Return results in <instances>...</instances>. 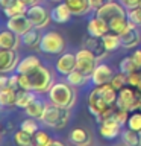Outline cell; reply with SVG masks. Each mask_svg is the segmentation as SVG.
<instances>
[{"label": "cell", "instance_id": "obj_1", "mask_svg": "<svg viewBox=\"0 0 141 146\" xmlns=\"http://www.w3.org/2000/svg\"><path fill=\"white\" fill-rule=\"evenodd\" d=\"M96 15L103 18L105 21L109 25V29L114 34L120 35L121 32L126 31V27L129 26V17H127V11L121 3L118 2H108L105 6L96 11Z\"/></svg>", "mask_w": 141, "mask_h": 146}, {"label": "cell", "instance_id": "obj_2", "mask_svg": "<svg viewBox=\"0 0 141 146\" xmlns=\"http://www.w3.org/2000/svg\"><path fill=\"white\" fill-rule=\"evenodd\" d=\"M49 100L64 108H73L76 102V91L68 82H56L49 91Z\"/></svg>", "mask_w": 141, "mask_h": 146}, {"label": "cell", "instance_id": "obj_3", "mask_svg": "<svg viewBox=\"0 0 141 146\" xmlns=\"http://www.w3.org/2000/svg\"><path fill=\"white\" fill-rule=\"evenodd\" d=\"M70 120V108H64L55 104H47L44 110V114L41 117V122L45 126L55 128V129H61Z\"/></svg>", "mask_w": 141, "mask_h": 146}, {"label": "cell", "instance_id": "obj_4", "mask_svg": "<svg viewBox=\"0 0 141 146\" xmlns=\"http://www.w3.org/2000/svg\"><path fill=\"white\" fill-rule=\"evenodd\" d=\"M27 78L30 82V90H34L35 93H49L53 85L52 73L43 66L36 67L34 72L27 73Z\"/></svg>", "mask_w": 141, "mask_h": 146}, {"label": "cell", "instance_id": "obj_5", "mask_svg": "<svg viewBox=\"0 0 141 146\" xmlns=\"http://www.w3.org/2000/svg\"><path fill=\"white\" fill-rule=\"evenodd\" d=\"M140 105H141V93L136 88H130V87H125L118 91V98H117V108L126 110V111H140Z\"/></svg>", "mask_w": 141, "mask_h": 146}, {"label": "cell", "instance_id": "obj_6", "mask_svg": "<svg viewBox=\"0 0 141 146\" xmlns=\"http://www.w3.org/2000/svg\"><path fill=\"white\" fill-rule=\"evenodd\" d=\"M65 49V41H64L62 35L58 34L55 31L45 32L41 38V44H40V50H43L44 53H50V55H58L62 53Z\"/></svg>", "mask_w": 141, "mask_h": 146}, {"label": "cell", "instance_id": "obj_7", "mask_svg": "<svg viewBox=\"0 0 141 146\" xmlns=\"http://www.w3.org/2000/svg\"><path fill=\"white\" fill-rule=\"evenodd\" d=\"M76 61H77V70H80L82 73H85L86 76H90L94 73L96 70V67L99 66L97 61H99V58L96 56V55L93 52H90L88 49H80L79 52L76 53Z\"/></svg>", "mask_w": 141, "mask_h": 146}, {"label": "cell", "instance_id": "obj_8", "mask_svg": "<svg viewBox=\"0 0 141 146\" xmlns=\"http://www.w3.org/2000/svg\"><path fill=\"white\" fill-rule=\"evenodd\" d=\"M26 15L29 17L30 23L34 25V27H36V29L45 27L49 25V21L52 20V14H50L44 6H41V5H38V3L30 5V6L27 8Z\"/></svg>", "mask_w": 141, "mask_h": 146}, {"label": "cell", "instance_id": "obj_9", "mask_svg": "<svg viewBox=\"0 0 141 146\" xmlns=\"http://www.w3.org/2000/svg\"><path fill=\"white\" fill-rule=\"evenodd\" d=\"M121 123L114 117V114L111 116L105 117L103 120L99 122V132L103 139L106 140H114L120 135V131H121Z\"/></svg>", "mask_w": 141, "mask_h": 146}, {"label": "cell", "instance_id": "obj_10", "mask_svg": "<svg viewBox=\"0 0 141 146\" xmlns=\"http://www.w3.org/2000/svg\"><path fill=\"white\" fill-rule=\"evenodd\" d=\"M120 40H121V47L125 49L138 47V44L141 43V32L138 29V26L134 25V23H129L126 31L120 34Z\"/></svg>", "mask_w": 141, "mask_h": 146}, {"label": "cell", "instance_id": "obj_11", "mask_svg": "<svg viewBox=\"0 0 141 146\" xmlns=\"http://www.w3.org/2000/svg\"><path fill=\"white\" fill-rule=\"evenodd\" d=\"M18 62H20V58H18L17 50L2 49V52H0V72L2 73L17 70Z\"/></svg>", "mask_w": 141, "mask_h": 146}, {"label": "cell", "instance_id": "obj_12", "mask_svg": "<svg viewBox=\"0 0 141 146\" xmlns=\"http://www.w3.org/2000/svg\"><path fill=\"white\" fill-rule=\"evenodd\" d=\"M8 29L15 32L17 35H24L26 32H29L32 27H34V25L30 23L29 17L26 15V14H21V15H15V17H11L8 20Z\"/></svg>", "mask_w": 141, "mask_h": 146}, {"label": "cell", "instance_id": "obj_13", "mask_svg": "<svg viewBox=\"0 0 141 146\" xmlns=\"http://www.w3.org/2000/svg\"><path fill=\"white\" fill-rule=\"evenodd\" d=\"M84 47L88 49L90 52H93L99 58V61L106 58V55H108V49L103 43V36H93V35L86 36L84 40Z\"/></svg>", "mask_w": 141, "mask_h": 146}, {"label": "cell", "instance_id": "obj_14", "mask_svg": "<svg viewBox=\"0 0 141 146\" xmlns=\"http://www.w3.org/2000/svg\"><path fill=\"white\" fill-rule=\"evenodd\" d=\"M112 78H114L112 68L109 67L108 64H99V66L96 67L94 73L91 75V81H93V84L96 87H99V85L109 84V82L112 81Z\"/></svg>", "mask_w": 141, "mask_h": 146}, {"label": "cell", "instance_id": "obj_15", "mask_svg": "<svg viewBox=\"0 0 141 146\" xmlns=\"http://www.w3.org/2000/svg\"><path fill=\"white\" fill-rule=\"evenodd\" d=\"M77 61H76V55L73 53H62L61 56L56 59V70L61 75H70L73 70H76Z\"/></svg>", "mask_w": 141, "mask_h": 146}, {"label": "cell", "instance_id": "obj_16", "mask_svg": "<svg viewBox=\"0 0 141 146\" xmlns=\"http://www.w3.org/2000/svg\"><path fill=\"white\" fill-rule=\"evenodd\" d=\"M109 25L103 18H100L99 15H94L91 20L88 21V34L93 36H105L106 34H109Z\"/></svg>", "mask_w": 141, "mask_h": 146}, {"label": "cell", "instance_id": "obj_17", "mask_svg": "<svg viewBox=\"0 0 141 146\" xmlns=\"http://www.w3.org/2000/svg\"><path fill=\"white\" fill-rule=\"evenodd\" d=\"M21 40H20V35H17L15 32L12 31H3L0 34V47L2 49H9V50H17L18 46H20Z\"/></svg>", "mask_w": 141, "mask_h": 146}, {"label": "cell", "instance_id": "obj_18", "mask_svg": "<svg viewBox=\"0 0 141 146\" xmlns=\"http://www.w3.org/2000/svg\"><path fill=\"white\" fill-rule=\"evenodd\" d=\"M41 66V59L38 56H35V55H29V56L23 58L20 62H18L17 66V73H20V75H27V73L34 72L36 67Z\"/></svg>", "mask_w": 141, "mask_h": 146}, {"label": "cell", "instance_id": "obj_19", "mask_svg": "<svg viewBox=\"0 0 141 146\" xmlns=\"http://www.w3.org/2000/svg\"><path fill=\"white\" fill-rule=\"evenodd\" d=\"M50 14H52V20L56 21V23H65V21L70 20V17L73 15L70 8H68V5L65 2L56 5V6L52 9Z\"/></svg>", "mask_w": 141, "mask_h": 146}, {"label": "cell", "instance_id": "obj_20", "mask_svg": "<svg viewBox=\"0 0 141 146\" xmlns=\"http://www.w3.org/2000/svg\"><path fill=\"white\" fill-rule=\"evenodd\" d=\"M41 38H43V35L38 32V29H36V27H32L29 32H26L24 35H21V43L24 44L27 49H35V47H40Z\"/></svg>", "mask_w": 141, "mask_h": 146}, {"label": "cell", "instance_id": "obj_21", "mask_svg": "<svg viewBox=\"0 0 141 146\" xmlns=\"http://www.w3.org/2000/svg\"><path fill=\"white\" fill-rule=\"evenodd\" d=\"M45 105H47V104H45L44 100H41V99L36 98V99H34L24 108V111H26V114L29 117L40 119V120H41V117H43V114H44V110H45Z\"/></svg>", "mask_w": 141, "mask_h": 146}, {"label": "cell", "instance_id": "obj_22", "mask_svg": "<svg viewBox=\"0 0 141 146\" xmlns=\"http://www.w3.org/2000/svg\"><path fill=\"white\" fill-rule=\"evenodd\" d=\"M73 15H84V14H88V11L91 9V3L90 0H64Z\"/></svg>", "mask_w": 141, "mask_h": 146}, {"label": "cell", "instance_id": "obj_23", "mask_svg": "<svg viewBox=\"0 0 141 146\" xmlns=\"http://www.w3.org/2000/svg\"><path fill=\"white\" fill-rule=\"evenodd\" d=\"M68 139L73 145L76 146H82V145H90L91 143V135L88 134V131L82 129V128H76V129L70 131Z\"/></svg>", "mask_w": 141, "mask_h": 146}, {"label": "cell", "instance_id": "obj_24", "mask_svg": "<svg viewBox=\"0 0 141 146\" xmlns=\"http://www.w3.org/2000/svg\"><path fill=\"white\" fill-rule=\"evenodd\" d=\"M18 98V90L15 88H2L0 91V104L3 107H15Z\"/></svg>", "mask_w": 141, "mask_h": 146}, {"label": "cell", "instance_id": "obj_25", "mask_svg": "<svg viewBox=\"0 0 141 146\" xmlns=\"http://www.w3.org/2000/svg\"><path fill=\"white\" fill-rule=\"evenodd\" d=\"M121 140L126 146H141V132L127 128L121 132Z\"/></svg>", "mask_w": 141, "mask_h": 146}, {"label": "cell", "instance_id": "obj_26", "mask_svg": "<svg viewBox=\"0 0 141 146\" xmlns=\"http://www.w3.org/2000/svg\"><path fill=\"white\" fill-rule=\"evenodd\" d=\"M34 99H36V93L34 90H18V98H17V105L18 108H26Z\"/></svg>", "mask_w": 141, "mask_h": 146}, {"label": "cell", "instance_id": "obj_27", "mask_svg": "<svg viewBox=\"0 0 141 146\" xmlns=\"http://www.w3.org/2000/svg\"><path fill=\"white\" fill-rule=\"evenodd\" d=\"M88 78L90 76H86L85 73H82L80 70L76 68V70H73L70 75H67V82L73 87H82L86 81H88Z\"/></svg>", "mask_w": 141, "mask_h": 146}, {"label": "cell", "instance_id": "obj_28", "mask_svg": "<svg viewBox=\"0 0 141 146\" xmlns=\"http://www.w3.org/2000/svg\"><path fill=\"white\" fill-rule=\"evenodd\" d=\"M103 43L106 46L108 52H114V50H117L121 46V40H120V35L118 34L109 32V34H106L103 36Z\"/></svg>", "mask_w": 141, "mask_h": 146}, {"label": "cell", "instance_id": "obj_29", "mask_svg": "<svg viewBox=\"0 0 141 146\" xmlns=\"http://www.w3.org/2000/svg\"><path fill=\"white\" fill-rule=\"evenodd\" d=\"M14 141H15L18 146H32V143L35 141V139H34L32 134L20 129V131H17L15 134H14Z\"/></svg>", "mask_w": 141, "mask_h": 146}, {"label": "cell", "instance_id": "obj_30", "mask_svg": "<svg viewBox=\"0 0 141 146\" xmlns=\"http://www.w3.org/2000/svg\"><path fill=\"white\" fill-rule=\"evenodd\" d=\"M141 70V68L135 64L134 61V58L132 56H126V58H123L121 59V62H120V72L121 73H125V75H130V73H134V72H138Z\"/></svg>", "mask_w": 141, "mask_h": 146}, {"label": "cell", "instance_id": "obj_31", "mask_svg": "<svg viewBox=\"0 0 141 146\" xmlns=\"http://www.w3.org/2000/svg\"><path fill=\"white\" fill-rule=\"evenodd\" d=\"M27 5L23 2V0H18V2L15 5H12L11 8H8V9H5V14H6V17L8 18H11V17H15V15H21V14H26L27 12Z\"/></svg>", "mask_w": 141, "mask_h": 146}, {"label": "cell", "instance_id": "obj_32", "mask_svg": "<svg viewBox=\"0 0 141 146\" xmlns=\"http://www.w3.org/2000/svg\"><path fill=\"white\" fill-rule=\"evenodd\" d=\"M0 88L20 90V85H18V73L17 75H3L0 78Z\"/></svg>", "mask_w": 141, "mask_h": 146}, {"label": "cell", "instance_id": "obj_33", "mask_svg": "<svg viewBox=\"0 0 141 146\" xmlns=\"http://www.w3.org/2000/svg\"><path fill=\"white\" fill-rule=\"evenodd\" d=\"M20 129L29 132V134H32V135H35L36 131H38V123H36V119L30 117V119H26V120H23L21 125H20Z\"/></svg>", "mask_w": 141, "mask_h": 146}, {"label": "cell", "instance_id": "obj_34", "mask_svg": "<svg viewBox=\"0 0 141 146\" xmlns=\"http://www.w3.org/2000/svg\"><path fill=\"white\" fill-rule=\"evenodd\" d=\"M35 139V146H50L52 145V139H50V135L47 134L45 131H36V134L34 135Z\"/></svg>", "mask_w": 141, "mask_h": 146}, {"label": "cell", "instance_id": "obj_35", "mask_svg": "<svg viewBox=\"0 0 141 146\" xmlns=\"http://www.w3.org/2000/svg\"><path fill=\"white\" fill-rule=\"evenodd\" d=\"M114 88H115L117 91H120L121 88H125V87L127 85V76L125 75V73H117V75H114V78H112V81L109 82Z\"/></svg>", "mask_w": 141, "mask_h": 146}, {"label": "cell", "instance_id": "obj_36", "mask_svg": "<svg viewBox=\"0 0 141 146\" xmlns=\"http://www.w3.org/2000/svg\"><path fill=\"white\" fill-rule=\"evenodd\" d=\"M127 128L141 132V111H134L129 116V120H127Z\"/></svg>", "mask_w": 141, "mask_h": 146}, {"label": "cell", "instance_id": "obj_37", "mask_svg": "<svg viewBox=\"0 0 141 146\" xmlns=\"http://www.w3.org/2000/svg\"><path fill=\"white\" fill-rule=\"evenodd\" d=\"M127 17H129L130 23H134L136 26H141V5L134 9H129L127 11Z\"/></svg>", "mask_w": 141, "mask_h": 146}, {"label": "cell", "instance_id": "obj_38", "mask_svg": "<svg viewBox=\"0 0 141 146\" xmlns=\"http://www.w3.org/2000/svg\"><path fill=\"white\" fill-rule=\"evenodd\" d=\"M129 116H130L129 111H126V110H121V108H115V111H114V117H115L117 120L121 123V125H127Z\"/></svg>", "mask_w": 141, "mask_h": 146}, {"label": "cell", "instance_id": "obj_39", "mask_svg": "<svg viewBox=\"0 0 141 146\" xmlns=\"http://www.w3.org/2000/svg\"><path fill=\"white\" fill-rule=\"evenodd\" d=\"M140 82H141V70L127 75V85H130V87H134V88H135V87H138Z\"/></svg>", "mask_w": 141, "mask_h": 146}, {"label": "cell", "instance_id": "obj_40", "mask_svg": "<svg viewBox=\"0 0 141 146\" xmlns=\"http://www.w3.org/2000/svg\"><path fill=\"white\" fill-rule=\"evenodd\" d=\"M120 3L127 9V11H129V9H134V8H136V6H140V5H141V0H120Z\"/></svg>", "mask_w": 141, "mask_h": 146}, {"label": "cell", "instance_id": "obj_41", "mask_svg": "<svg viewBox=\"0 0 141 146\" xmlns=\"http://www.w3.org/2000/svg\"><path fill=\"white\" fill-rule=\"evenodd\" d=\"M108 2H111V0H90L91 3V9H94V11H97V9H100L102 6H105Z\"/></svg>", "mask_w": 141, "mask_h": 146}, {"label": "cell", "instance_id": "obj_42", "mask_svg": "<svg viewBox=\"0 0 141 146\" xmlns=\"http://www.w3.org/2000/svg\"><path fill=\"white\" fill-rule=\"evenodd\" d=\"M132 58H134V61H135V64L138 66L140 68H141V49H136L134 53L130 55Z\"/></svg>", "mask_w": 141, "mask_h": 146}, {"label": "cell", "instance_id": "obj_43", "mask_svg": "<svg viewBox=\"0 0 141 146\" xmlns=\"http://www.w3.org/2000/svg\"><path fill=\"white\" fill-rule=\"evenodd\" d=\"M18 2V0H0V5H2V8H3V11L5 9H8V8H11L12 5H15Z\"/></svg>", "mask_w": 141, "mask_h": 146}, {"label": "cell", "instance_id": "obj_44", "mask_svg": "<svg viewBox=\"0 0 141 146\" xmlns=\"http://www.w3.org/2000/svg\"><path fill=\"white\" fill-rule=\"evenodd\" d=\"M50 146H67V145H65V143H62V141H59V140H53Z\"/></svg>", "mask_w": 141, "mask_h": 146}, {"label": "cell", "instance_id": "obj_45", "mask_svg": "<svg viewBox=\"0 0 141 146\" xmlns=\"http://www.w3.org/2000/svg\"><path fill=\"white\" fill-rule=\"evenodd\" d=\"M23 2H24L27 6H30V5H36V3L40 2V0H23Z\"/></svg>", "mask_w": 141, "mask_h": 146}, {"label": "cell", "instance_id": "obj_46", "mask_svg": "<svg viewBox=\"0 0 141 146\" xmlns=\"http://www.w3.org/2000/svg\"><path fill=\"white\" fill-rule=\"evenodd\" d=\"M50 2H55V3H61V0H50Z\"/></svg>", "mask_w": 141, "mask_h": 146}, {"label": "cell", "instance_id": "obj_47", "mask_svg": "<svg viewBox=\"0 0 141 146\" xmlns=\"http://www.w3.org/2000/svg\"><path fill=\"white\" fill-rule=\"evenodd\" d=\"M82 146H90V145H82Z\"/></svg>", "mask_w": 141, "mask_h": 146}, {"label": "cell", "instance_id": "obj_48", "mask_svg": "<svg viewBox=\"0 0 141 146\" xmlns=\"http://www.w3.org/2000/svg\"><path fill=\"white\" fill-rule=\"evenodd\" d=\"M125 146H126V145H125Z\"/></svg>", "mask_w": 141, "mask_h": 146}]
</instances>
